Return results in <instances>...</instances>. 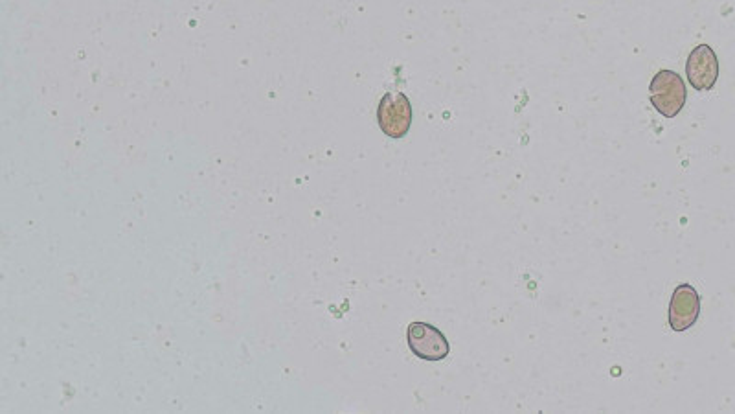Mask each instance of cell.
I'll use <instances>...</instances> for the list:
<instances>
[{"label": "cell", "instance_id": "obj_1", "mask_svg": "<svg viewBox=\"0 0 735 414\" xmlns=\"http://www.w3.org/2000/svg\"><path fill=\"white\" fill-rule=\"evenodd\" d=\"M649 98L660 115L675 118L688 100L686 83L677 72L660 70L649 85Z\"/></svg>", "mask_w": 735, "mask_h": 414}, {"label": "cell", "instance_id": "obj_2", "mask_svg": "<svg viewBox=\"0 0 735 414\" xmlns=\"http://www.w3.org/2000/svg\"><path fill=\"white\" fill-rule=\"evenodd\" d=\"M412 104L403 92H386L377 107V122L386 137H407L410 126H412Z\"/></svg>", "mask_w": 735, "mask_h": 414}, {"label": "cell", "instance_id": "obj_3", "mask_svg": "<svg viewBox=\"0 0 735 414\" xmlns=\"http://www.w3.org/2000/svg\"><path fill=\"white\" fill-rule=\"evenodd\" d=\"M407 341L412 354L425 361H441L451 352L447 337L429 322H412L408 326Z\"/></svg>", "mask_w": 735, "mask_h": 414}, {"label": "cell", "instance_id": "obj_4", "mask_svg": "<svg viewBox=\"0 0 735 414\" xmlns=\"http://www.w3.org/2000/svg\"><path fill=\"white\" fill-rule=\"evenodd\" d=\"M686 76L695 91H712L719 80V59L710 45H697L686 61Z\"/></svg>", "mask_w": 735, "mask_h": 414}, {"label": "cell", "instance_id": "obj_5", "mask_svg": "<svg viewBox=\"0 0 735 414\" xmlns=\"http://www.w3.org/2000/svg\"><path fill=\"white\" fill-rule=\"evenodd\" d=\"M701 315V295L690 284H680L669 302V326L675 332L690 330Z\"/></svg>", "mask_w": 735, "mask_h": 414}]
</instances>
